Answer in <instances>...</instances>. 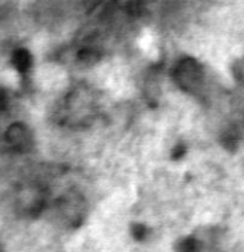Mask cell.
Instances as JSON below:
<instances>
[{"mask_svg":"<svg viewBox=\"0 0 244 252\" xmlns=\"http://www.w3.org/2000/svg\"><path fill=\"white\" fill-rule=\"evenodd\" d=\"M236 69H237V71H238V73H237V75H238L239 78L244 79V61L241 62V63H239V65L237 66Z\"/></svg>","mask_w":244,"mask_h":252,"instance_id":"5b68a950","label":"cell"},{"mask_svg":"<svg viewBox=\"0 0 244 252\" xmlns=\"http://www.w3.org/2000/svg\"><path fill=\"white\" fill-rule=\"evenodd\" d=\"M175 79L177 85L187 91H195L200 89L204 79V70L201 65L192 58H185L177 65L175 71Z\"/></svg>","mask_w":244,"mask_h":252,"instance_id":"6da1fadb","label":"cell"},{"mask_svg":"<svg viewBox=\"0 0 244 252\" xmlns=\"http://www.w3.org/2000/svg\"><path fill=\"white\" fill-rule=\"evenodd\" d=\"M180 252H199V244L194 239H187L180 244Z\"/></svg>","mask_w":244,"mask_h":252,"instance_id":"277c9868","label":"cell"},{"mask_svg":"<svg viewBox=\"0 0 244 252\" xmlns=\"http://www.w3.org/2000/svg\"><path fill=\"white\" fill-rule=\"evenodd\" d=\"M5 140L14 150L26 152L31 145V133L26 126L21 123H14L6 129Z\"/></svg>","mask_w":244,"mask_h":252,"instance_id":"7a4b0ae2","label":"cell"},{"mask_svg":"<svg viewBox=\"0 0 244 252\" xmlns=\"http://www.w3.org/2000/svg\"><path fill=\"white\" fill-rule=\"evenodd\" d=\"M12 63H14V65L16 66L19 70H27L30 64H31V57H30V54L27 53L26 51L20 49V51H17L16 53L14 54V57H12Z\"/></svg>","mask_w":244,"mask_h":252,"instance_id":"3957f363","label":"cell"}]
</instances>
